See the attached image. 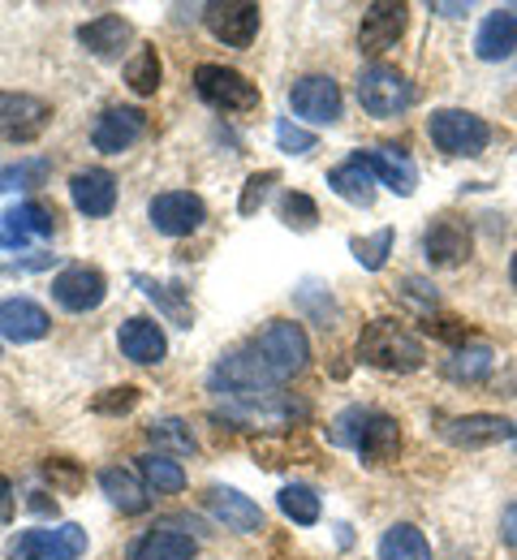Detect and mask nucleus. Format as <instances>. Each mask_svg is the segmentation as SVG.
<instances>
[{
	"label": "nucleus",
	"mask_w": 517,
	"mask_h": 560,
	"mask_svg": "<svg viewBox=\"0 0 517 560\" xmlns=\"http://www.w3.org/2000/svg\"><path fill=\"white\" fill-rule=\"evenodd\" d=\"M359 362H367L375 371H397L410 375L427 362V350L414 332H406L397 319H371L359 332Z\"/></svg>",
	"instance_id": "1"
},
{
	"label": "nucleus",
	"mask_w": 517,
	"mask_h": 560,
	"mask_svg": "<svg viewBox=\"0 0 517 560\" xmlns=\"http://www.w3.org/2000/svg\"><path fill=\"white\" fill-rule=\"evenodd\" d=\"M250 350L259 353V362H263L281 384L302 375L306 362H310V341H306L302 324H294V319H272V324L250 341Z\"/></svg>",
	"instance_id": "2"
},
{
	"label": "nucleus",
	"mask_w": 517,
	"mask_h": 560,
	"mask_svg": "<svg viewBox=\"0 0 517 560\" xmlns=\"http://www.w3.org/2000/svg\"><path fill=\"white\" fill-rule=\"evenodd\" d=\"M359 104H363L367 117L388 121V117H401L414 104V86L397 66H379L375 61V66L359 73Z\"/></svg>",
	"instance_id": "3"
},
{
	"label": "nucleus",
	"mask_w": 517,
	"mask_h": 560,
	"mask_svg": "<svg viewBox=\"0 0 517 560\" xmlns=\"http://www.w3.org/2000/svg\"><path fill=\"white\" fill-rule=\"evenodd\" d=\"M427 139L440 147L444 155H483L492 142V126L466 108H440L427 117Z\"/></svg>",
	"instance_id": "4"
},
{
	"label": "nucleus",
	"mask_w": 517,
	"mask_h": 560,
	"mask_svg": "<svg viewBox=\"0 0 517 560\" xmlns=\"http://www.w3.org/2000/svg\"><path fill=\"white\" fill-rule=\"evenodd\" d=\"M195 91L203 104H212L216 113H255L263 104L259 86L246 73L228 70V66H199L195 70Z\"/></svg>",
	"instance_id": "5"
},
{
	"label": "nucleus",
	"mask_w": 517,
	"mask_h": 560,
	"mask_svg": "<svg viewBox=\"0 0 517 560\" xmlns=\"http://www.w3.org/2000/svg\"><path fill=\"white\" fill-rule=\"evenodd\" d=\"M86 557V530L78 522L35 526L9 544V560H78Z\"/></svg>",
	"instance_id": "6"
},
{
	"label": "nucleus",
	"mask_w": 517,
	"mask_h": 560,
	"mask_svg": "<svg viewBox=\"0 0 517 560\" xmlns=\"http://www.w3.org/2000/svg\"><path fill=\"white\" fill-rule=\"evenodd\" d=\"M52 126V104L26 91H0V139L4 142H35Z\"/></svg>",
	"instance_id": "7"
},
{
	"label": "nucleus",
	"mask_w": 517,
	"mask_h": 560,
	"mask_svg": "<svg viewBox=\"0 0 517 560\" xmlns=\"http://www.w3.org/2000/svg\"><path fill=\"white\" fill-rule=\"evenodd\" d=\"M108 298V277L99 268H86V264H70L52 277V302L70 315H86L95 306H104Z\"/></svg>",
	"instance_id": "8"
},
{
	"label": "nucleus",
	"mask_w": 517,
	"mask_h": 560,
	"mask_svg": "<svg viewBox=\"0 0 517 560\" xmlns=\"http://www.w3.org/2000/svg\"><path fill=\"white\" fill-rule=\"evenodd\" d=\"M148 220L155 224V233H164V237H190L195 229H203L208 203L199 195H190V190H164V195L151 199Z\"/></svg>",
	"instance_id": "9"
},
{
	"label": "nucleus",
	"mask_w": 517,
	"mask_h": 560,
	"mask_svg": "<svg viewBox=\"0 0 517 560\" xmlns=\"http://www.w3.org/2000/svg\"><path fill=\"white\" fill-rule=\"evenodd\" d=\"M259 18L263 9L250 0H221V4H203V22L208 31L221 39L224 48H250L259 35Z\"/></svg>",
	"instance_id": "10"
},
{
	"label": "nucleus",
	"mask_w": 517,
	"mask_h": 560,
	"mask_svg": "<svg viewBox=\"0 0 517 560\" xmlns=\"http://www.w3.org/2000/svg\"><path fill=\"white\" fill-rule=\"evenodd\" d=\"M290 108L310 126H332L341 121V86L328 73H306L290 86Z\"/></svg>",
	"instance_id": "11"
},
{
	"label": "nucleus",
	"mask_w": 517,
	"mask_h": 560,
	"mask_svg": "<svg viewBox=\"0 0 517 560\" xmlns=\"http://www.w3.org/2000/svg\"><path fill=\"white\" fill-rule=\"evenodd\" d=\"M470 246H474L470 224L457 215H436L423 233V255L432 268H461L470 259Z\"/></svg>",
	"instance_id": "12"
},
{
	"label": "nucleus",
	"mask_w": 517,
	"mask_h": 560,
	"mask_svg": "<svg viewBox=\"0 0 517 560\" xmlns=\"http://www.w3.org/2000/svg\"><path fill=\"white\" fill-rule=\"evenodd\" d=\"M148 135V113L143 108H104L91 126V147L104 155H121Z\"/></svg>",
	"instance_id": "13"
},
{
	"label": "nucleus",
	"mask_w": 517,
	"mask_h": 560,
	"mask_svg": "<svg viewBox=\"0 0 517 560\" xmlns=\"http://www.w3.org/2000/svg\"><path fill=\"white\" fill-rule=\"evenodd\" d=\"M440 435L453 448H492V444H505L514 440L517 427L505 415H461V419H448L440 427Z\"/></svg>",
	"instance_id": "14"
},
{
	"label": "nucleus",
	"mask_w": 517,
	"mask_h": 560,
	"mask_svg": "<svg viewBox=\"0 0 517 560\" xmlns=\"http://www.w3.org/2000/svg\"><path fill=\"white\" fill-rule=\"evenodd\" d=\"M52 332V315L35 298H4L0 302V341L31 346Z\"/></svg>",
	"instance_id": "15"
},
{
	"label": "nucleus",
	"mask_w": 517,
	"mask_h": 560,
	"mask_svg": "<svg viewBox=\"0 0 517 560\" xmlns=\"http://www.w3.org/2000/svg\"><path fill=\"white\" fill-rule=\"evenodd\" d=\"M203 504H208V513L221 522L224 530H233V535H259L263 530V509L250 495H242L237 488L212 483L208 495H203Z\"/></svg>",
	"instance_id": "16"
},
{
	"label": "nucleus",
	"mask_w": 517,
	"mask_h": 560,
	"mask_svg": "<svg viewBox=\"0 0 517 560\" xmlns=\"http://www.w3.org/2000/svg\"><path fill=\"white\" fill-rule=\"evenodd\" d=\"M57 233V211L39 199L13 203L4 211V229H0V246L4 250H22L31 237H52Z\"/></svg>",
	"instance_id": "17"
},
{
	"label": "nucleus",
	"mask_w": 517,
	"mask_h": 560,
	"mask_svg": "<svg viewBox=\"0 0 517 560\" xmlns=\"http://www.w3.org/2000/svg\"><path fill=\"white\" fill-rule=\"evenodd\" d=\"M354 155L367 164L371 177H375L379 186H388L392 195L410 199V195L419 190V168H414V160H410L406 151H397V147H371V151H354Z\"/></svg>",
	"instance_id": "18"
},
{
	"label": "nucleus",
	"mask_w": 517,
	"mask_h": 560,
	"mask_svg": "<svg viewBox=\"0 0 517 560\" xmlns=\"http://www.w3.org/2000/svg\"><path fill=\"white\" fill-rule=\"evenodd\" d=\"M130 39H134V26L121 13H99V18H91V22L78 26V44L91 57H99V61H117Z\"/></svg>",
	"instance_id": "19"
},
{
	"label": "nucleus",
	"mask_w": 517,
	"mask_h": 560,
	"mask_svg": "<svg viewBox=\"0 0 517 560\" xmlns=\"http://www.w3.org/2000/svg\"><path fill=\"white\" fill-rule=\"evenodd\" d=\"M406 22H410V9H406V4H367L363 26H359V48H363L367 57L388 52V48L406 35Z\"/></svg>",
	"instance_id": "20"
},
{
	"label": "nucleus",
	"mask_w": 517,
	"mask_h": 560,
	"mask_svg": "<svg viewBox=\"0 0 517 560\" xmlns=\"http://www.w3.org/2000/svg\"><path fill=\"white\" fill-rule=\"evenodd\" d=\"M195 552H199V539L186 535V530H177L173 522H164V526L143 530V535L130 544L126 560H195Z\"/></svg>",
	"instance_id": "21"
},
{
	"label": "nucleus",
	"mask_w": 517,
	"mask_h": 560,
	"mask_svg": "<svg viewBox=\"0 0 517 560\" xmlns=\"http://www.w3.org/2000/svg\"><path fill=\"white\" fill-rule=\"evenodd\" d=\"M117 346H121V353L130 362H139V366H160L168 358V337H164V328L155 319H148V315L126 319L121 332H117Z\"/></svg>",
	"instance_id": "22"
},
{
	"label": "nucleus",
	"mask_w": 517,
	"mask_h": 560,
	"mask_svg": "<svg viewBox=\"0 0 517 560\" xmlns=\"http://www.w3.org/2000/svg\"><path fill=\"white\" fill-rule=\"evenodd\" d=\"M70 199L82 215H108L117 208V177L108 168H82L70 177Z\"/></svg>",
	"instance_id": "23"
},
{
	"label": "nucleus",
	"mask_w": 517,
	"mask_h": 560,
	"mask_svg": "<svg viewBox=\"0 0 517 560\" xmlns=\"http://www.w3.org/2000/svg\"><path fill=\"white\" fill-rule=\"evenodd\" d=\"M517 52V13L514 9H496L483 18L479 35H474V57L479 61H509Z\"/></svg>",
	"instance_id": "24"
},
{
	"label": "nucleus",
	"mask_w": 517,
	"mask_h": 560,
	"mask_svg": "<svg viewBox=\"0 0 517 560\" xmlns=\"http://www.w3.org/2000/svg\"><path fill=\"white\" fill-rule=\"evenodd\" d=\"M354 453L363 457V466H388V462L401 453V427H397V419L371 410L367 431H363V440H359Z\"/></svg>",
	"instance_id": "25"
},
{
	"label": "nucleus",
	"mask_w": 517,
	"mask_h": 560,
	"mask_svg": "<svg viewBox=\"0 0 517 560\" xmlns=\"http://www.w3.org/2000/svg\"><path fill=\"white\" fill-rule=\"evenodd\" d=\"M328 190H332L337 199L354 203V208H371V203H375V177H371V168L359 155H350L345 164H337V168L328 173Z\"/></svg>",
	"instance_id": "26"
},
{
	"label": "nucleus",
	"mask_w": 517,
	"mask_h": 560,
	"mask_svg": "<svg viewBox=\"0 0 517 560\" xmlns=\"http://www.w3.org/2000/svg\"><path fill=\"white\" fill-rule=\"evenodd\" d=\"M99 488H104V495H108L121 513H143L151 504L148 483H143L134 470H126V466H104V470H99Z\"/></svg>",
	"instance_id": "27"
},
{
	"label": "nucleus",
	"mask_w": 517,
	"mask_h": 560,
	"mask_svg": "<svg viewBox=\"0 0 517 560\" xmlns=\"http://www.w3.org/2000/svg\"><path fill=\"white\" fill-rule=\"evenodd\" d=\"M379 560H432V544H427V535L419 526L397 522L379 539Z\"/></svg>",
	"instance_id": "28"
},
{
	"label": "nucleus",
	"mask_w": 517,
	"mask_h": 560,
	"mask_svg": "<svg viewBox=\"0 0 517 560\" xmlns=\"http://www.w3.org/2000/svg\"><path fill=\"white\" fill-rule=\"evenodd\" d=\"M148 440L155 453H177V457H195L199 453V440H195V431H190V422L181 419H155L148 427Z\"/></svg>",
	"instance_id": "29"
},
{
	"label": "nucleus",
	"mask_w": 517,
	"mask_h": 560,
	"mask_svg": "<svg viewBox=\"0 0 517 560\" xmlns=\"http://www.w3.org/2000/svg\"><path fill=\"white\" fill-rule=\"evenodd\" d=\"M139 475H143L148 491H155V495H177V491H186V470H181V462H173V457H164V453L139 457Z\"/></svg>",
	"instance_id": "30"
},
{
	"label": "nucleus",
	"mask_w": 517,
	"mask_h": 560,
	"mask_svg": "<svg viewBox=\"0 0 517 560\" xmlns=\"http://www.w3.org/2000/svg\"><path fill=\"white\" fill-rule=\"evenodd\" d=\"M160 82H164V61H160V52H155L151 44H143V48L126 61V86H130L139 100H148V95L160 91Z\"/></svg>",
	"instance_id": "31"
},
{
	"label": "nucleus",
	"mask_w": 517,
	"mask_h": 560,
	"mask_svg": "<svg viewBox=\"0 0 517 560\" xmlns=\"http://www.w3.org/2000/svg\"><path fill=\"white\" fill-rule=\"evenodd\" d=\"M492 362H496L492 346H461V350H453V358L444 362V375L457 380V384H474V380H483L492 371Z\"/></svg>",
	"instance_id": "32"
},
{
	"label": "nucleus",
	"mask_w": 517,
	"mask_h": 560,
	"mask_svg": "<svg viewBox=\"0 0 517 560\" xmlns=\"http://www.w3.org/2000/svg\"><path fill=\"white\" fill-rule=\"evenodd\" d=\"M134 284L148 293L151 302H155V306H160V311H164V315H168L177 328H195V311H190V306L177 298V284H160L155 277H143V272H134Z\"/></svg>",
	"instance_id": "33"
},
{
	"label": "nucleus",
	"mask_w": 517,
	"mask_h": 560,
	"mask_svg": "<svg viewBox=\"0 0 517 560\" xmlns=\"http://www.w3.org/2000/svg\"><path fill=\"white\" fill-rule=\"evenodd\" d=\"M277 504H281V513H285L290 522H297V526H315V522H319V513H324V504H319L315 488H306V483H290V488H281Z\"/></svg>",
	"instance_id": "34"
},
{
	"label": "nucleus",
	"mask_w": 517,
	"mask_h": 560,
	"mask_svg": "<svg viewBox=\"0 0 517 560\" xmlns=\"http://www.w3.org/2000/svg\"><path fill=\"white\" fill-rule=\"evenodd\" d=\"M48 173H52V164H48L44 155L22 160V164H13V168H0V195H9V190H35V186L48 182Z\"/></svg>",
	"instance_id": "35"
},
{
	"label": "nucleus",
	"mask_w": 517,
	"mask_h": 560,
	"mask_svg": "<svg viewBox=\"0 0 517 560\" xmlns=\"http://www.w3.org/2000/svg\"><path fill=\"white\" fill-rule=\"evenodd\" d=\"M367 422H371L367 406H350V410H341L337 419L328 422V440H332L337 448H359V440H363Z\"/></svg>",
	"instance_id": "36"
},
{
	"label": "nucleus",
	"mask_w": 517,
	"mask_h": 560,
	"mask_svg": "<svg viewBox=\"0 0 517 560\" xmlns=\"http://www.w3.org/2000/svg\"><path fill=\"white\" fill-rule=\"evenodd\" d=\"M277 215L297 229V233H310L315 224H319V208H315V199L310 195H302V190H285L281 195V203H277Z\"/></svg>",
	"instance_id": "37"
},
{
	"label": "nucleus",
	"mask_w": 517,
	"mask_h": 560,
	"mask_svg": "<svg viewBox=\"0 0 517 560\" xmlns=\"http://www.w3.org/2000/svg\"><path fill=\"white\" fill-rule=\"evenodd\" d=\"M350 250H354V259H359L367 272H379V268L388 264V250H392V229H379V233H371V237H354Z\"/></svg>",
	"instance_id": "38"
},
{
	"label": "nucleus",
	"mask_w": 517,
	"mask_h": 560,
	"mask_svg": "<svg viewBox=\"0 0 517 560\" xmlns=\"http://www.w3.org/2000/svg\"><path fill=\"white\" fill-rule=\"evenodd\" d=\"M277 182H281V173H277V168H263V173L246 177L242 199H237V211H242V215H255V211L268 203V195H272V186H277Z\"/></svg>",
	"instance_id": "39"
},
{
	"label": "nucleus",
	"mask_w": 517,
	"mask_h": 560,
	"mask_svg": "<svg viewBox=\"0 0 517 560\" xmlns=\"http://www.w3.org/2000/svg\"><path fill=\"white\" fill-rule=\"evenodd\" d=\"M139 388L134 384H121V388H108V393H99L95 401H91V410L95 415H130L134 406H139Z\"/></svg>",
	"instance_id": "40"
},
{
	"label": "nucleus",
	"mask_w": 517,
	"mask_h": 560,
	"mask_svg": "<svg viewBox=\"0 0 517 560\" xmlns=\"http://www.w3.org/2000/svg\"><path fill=\"white\" fill-rule=\"evenodd\" d=\"M277 142H281V151H290V155H306V151H315V135H310V130H302V126H294L290 117H281V121H277Z\"/></svg>",
	"instance_id": "41"
},
{
	"label": "nucleus",
	"mask_w": 517,
	"mask_h": 560,
	"mask_svg": "<svg viewBox=\"0 0 517 560\" xmlns=\"http://www.w3.org/2000/svg\"><path fill=\"white\" fill-rule=\"evenodd\" d=\"M44 470H48V479H52V483H61V488H66V491H74V488H78V470H74V466H70V462H66V457H57V462H48Z\"/></svg>",
	"instance_id": "42"
},
{
	"label": "nucleus",
	"mask_w": 517,
	"mask_h": 560,
	"mask_svg": "<svg viewBox=\"0 0 517 560\" xmlns=\"http://www.w3.org/2000/svg\"><path fill=\"white\" fill-rule=\"evenodd\" d=\"M13 509H17V495H13V483L0 475V530L13 522Z\"/></svg>",
	"instance_id": "43"
},
{
	"label": "nucleus",
	"mask_w": 517,
	"mask_h": 560,
	"mask_svg": "<svg viewBox=\"0 0 517 560\" xmlns=\"http://www.w3.org/2000/svg\"><path fill=\"white\" fill-rule=\"evenodd\" d=\"M501 535H505V544L517 548V495L505 504V517H501Z\"/></svg>",
	"instance_id": "44"
},
{
	"label": "nucleus",
	"mask_w": 517,
	"mask_h": 560,
	"mask_svg": "<svg viewBox=\"0 0 517 560\" xmlns=\"http://www.w3.org/2000/svg\"><path fill=\"white\" fill-rule=\"evenodd\" d=\"M436 13H444V18H457V13H466V4H432Z\"/></svg>",
	"instance_id": "45"
},
{
	"label": "nucleus",
	"mask_w": 517,
	"mask_h": 560,
	"mask_svg": "<svg viewBox=\"0 0 517 560\" xmlns=\"http://www.w3.org/2000/svg\"><path fill=\"white\" fill-rule=\"evenodd\" d=\"M509 280H514V289H517V255H514V264H509Z\"/></svg>",
	"instance_id": "46"
},
{
	"label": "nucleus",
	"mask_w": 517,
	"mask_h": 560,
	"mask_svg": "<svg viewBox=\"0 0 517 560\" xmlns=\"http://www.w3.org/2000/svg\"><path fill=\"white\" fill-rule=\"evenodd\" d=\"M514 448H517V435H514Z\"/></svg>",
	"instance_id": "47"
}]
</instances>
